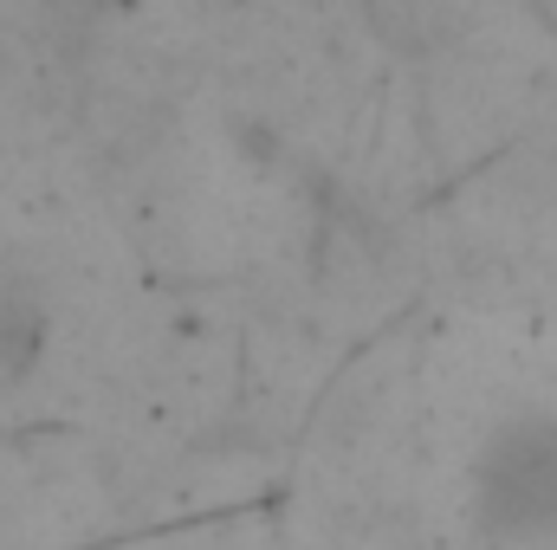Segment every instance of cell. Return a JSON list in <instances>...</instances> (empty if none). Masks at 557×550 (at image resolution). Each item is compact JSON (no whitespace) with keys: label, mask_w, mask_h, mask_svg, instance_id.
Instances as JSON below:
<instances>
[{"label":"cell","mask_w":557,"mask_h":550,"mask_svg":"<svg viewBox=\"0 0 557 550\" xmlns=\"http://www.w3.org/2000/svg\"><path fill=\"white\" fill-rule=\"evenodd\" d=\"M467 505L486 545L557 538V414H512L480 440Z\"/></svg>","instance_id":"1"},{"label":"cell","mask_w":557,"mask_h":550,"mask_svg":"<svg viewBox=\"0 0 557 550\" xmlns=\"http://www.w3.org/2000/svg\"><path fill=\"white\" fill-rule=\"evenodd\" d=\"M39 343H46V311L26 291H7L0 298V383H20L39 363Z\"/></svg>","instance_id":"2"}]
</instances>
